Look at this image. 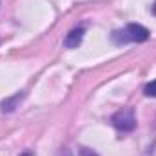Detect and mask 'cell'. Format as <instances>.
Here are the masks:
<instances>
[{
  "mask_svg": "<svg viewBox=\"0 0 156 156\" xmlns=\"http://www.w3.org/2000/svg\"><path fill=\"white\" fill-rule=\"evenodd\" d=\"M83 35H85V26H78L75 29H71V31L66 35V38H64V45L69 47V49H75V47H78V45L82 44Z\"/></svg>",
  "mask_w": 156,
  "mask_h": 156,
  "instance_id": "3957f363",
  "label": "cell"
},
{
  "mask_svg": "<svg viewBox=\"0 0 156 156\" xmlns=\"http://www.w3.org/2000/svg\"><path fill=\"white\" fill-rule=\"evenodd\" d=\"M26 156H33V154H31V153H27V154H26Z\"/></svg>",
  "mask_w": 156,
  "mask_h": 156,
  "instance_id": "ba28073f",
  "label": "cell"
},
{
  "mask_svg": "<svg viewBox=\"0 0 156 156\" xmlns=\"http://www.w3.org/2000/svg\"><path fill=\"white\" fill-rule=\"evenodd\" d=\"M151 31L142 26V24H127L122 29H115L111 33V40L116 45H125V44H142L149 40Z\"/></svg>",
  "mask_w": 156,
  "mask_h": 156,
  "instance_id": "6da1fadb",
  "label": "cell"
},
{
  "mask_svg": "<svg viewBox=\"0 0 156 156\" xmlns=\"http://www.w3.org/2000/svg\"><path fill=\"white\" fill-rule=\"evenodd\" d=\"M66 156H98L93 149H89V147H78L76 151H73V153H67Z\"/></svg>",
  "mask_w": 156,
  "mask_h": 156,
  "instance_id": "5b68a950",
  "label": "cell"
},
{
  "mask_svg": "<svg viewBox=\"0 0 156 156\" xmlns=\"http://www.w3.org/2000/svg\"><path fill=\"white\" fill-rule=\"evenodd\" d=\"M111 123H113V127H115L116 131H120V133H131V131H134V129H136V116H134V111H133L131 107L118 111V113H115V115L111 116Z\"/></svg>",
  "mask_w": 156,
  "mask_h": 156,
  "instance_id": "7a4b0ae2",
  "label": "cell"
},
{
  "mask_svg": "<svg viewBox=\"0 0 156 156\" xmlns=\"http://www.w3.org/2000/svg\"><path fill=\"white\" fill-rule=\"evenodd\" d=\"M24 98V93H16L15 96H11V98H7V100H4L2 104H0V109H2V113H11V111H15L16 107H18V102Z\"/></svg>",
  "mask_w": 156,
  "mask_h": 156,
  "instance_id": "277c9868",
  "label": "cell"
},
{
  "mask_svg": "<svg viewBox=\"0 0 156 156\" xmlns=\"http://www.w3.org/2000/svg\"><path fill=\"white\" fill-rule=\"evenodd\" d=\"M144 94L149 96V98H156V78L151 80V82L144 87Z\"/></svg>",
  "mask_w": 156,
  "mask_h": 156,
  "instance_id": "8992f818",
  "label": "cell"
},
{
  "mask_svg": "<svg viewBox=\"0 0 156 156\" xmlns=\"http://www.w3.org/2000/svg\"><path fill=\"white\" fill-rule=\"evenodd\" d=\"M151 11H153V15L156 16V0L153 2V5H151Z\"/></svg>",
  "mask_w": 156,
  "mask_h": 156,
  "instance_id": "52a82bcc",
  "label": "cell"
}]
</instances>
